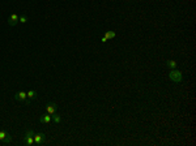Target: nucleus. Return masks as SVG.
Segmentation results:
<instances>
[{"mask_svg":"<svg viewBox=\"0 0 196 146\" xmlns=\"http://www.w3.org/2000/svg\"><path fill=\"white\" fill-rule=\"evenodd\" d=\"M169 80L175 82V84H180V82L183 81V75L178 69H170V72H169Z\"/></svg>","mask_w":196,"mask_h":146,"instance_id":"obj_1","label":"nucleus"},{"mask_svg":"<svg viewBox=\"0 0 196 146\" xmlns=\"http://www.w3.org/2000/svg\"><path fill=\"white\" fill-rule=\"evenodd\" d=\"M12 141V137L11 134L7 132V130H0V142L3 143H11Z\"/></svg>","mask_w":196,"mask_h":146,"instance_id":"obj_2","label":"nucleus"},{"mask_svg":"<svg viewBox=\"0 0 196 146\" xmlns=\"http://www.w3.org/2000/svg\"><path fill=\"white\" fill-rule=\"evenodd\" d=\"M37 91L36 90H29V91H26V101H25V103L24 104H26V106H28V104H30L32 103V101H34V99H36L37 98Z\"/></svg>","mask_w":196,"mask_h":146,"instance_id":"obj_3","label":"nucleus"},{"mask_svg":"<svg viewBox=\"0 0 196 146\" xmlns=\"http://www.w3.org/2000/svg\"><path fill=\"white\" fill-rule=\"evenodd\" d=\"M56 110H58V104L54 103V102H48L47 106H46V112L50 114V115H52V114L56 112Z\"/></svg>","mask_w":196,"mask_h":146,"instance_id":"obj_4","label":"nucleus"},{"mask_svg":"<svg viewBox=\"0 0 196 146\" xmlns=\"http://www.w3.org/2000/svg\"><path fill=\"white\" fill-rule=\"evenodd\" d=\"M46 141V134L45 133H36L34 134V143L37 145H41Z\"/></svg>","mask_w":196,"mask_h":146,"instance_id":"obj_5","label":"nucleus"},{"mask_svg":"<svg viewBox=\"0 0 196 146\" xmlns=\"http://www.w3.org/2000/svg\"><path fill=\"white\" fill-rule=\"evenodd\" d=\"M18 14H16V13H12L9 17H8V25L9 26H15L18 24Z\"/></svg>","mask_w":196,"mask_h":146,"instance_id":"obj_6","label":"nucleus"},{"mask_svg":"<svg viewBox=\"0 0 196 146\" xmlns=\"http://www.w3.org/2000/svg\"><path fill=\"white\" fill-rule=\"evenodd\" d=\"M15 99H16L17 102H21V103H25L26 101V91H18V93H16L15 94Z\"/></svg>","mask_w":196,"mask_h":146,"instance_id":"obj_7","label":"nucleus"},{"mask_svg":"<svg viewBox=\"0 0 196 146\" xmlns=\"http://www.w3.org/2000/svg\"><path fill=\"white\" fill-rule=\"evenodd\" d=\"M39 121H41L42 124H50V123L52 121L51 115H50V114H47V115H42V116L39 117Z\"/></svg>","mask_w":196,"mask_h":146,"instance_id":"obj_8","label":"nucleus"},{"mask_svg":"<svg viewBox=\"0 0 196 146\" xmlns=\"http://www.w3.org/2000/svg\"><path fill=\"white\" fill-rule=\"evenodd\" d=\"M166 67L170 69H177L178 68V63L175 60H167L166 62Z\"/></svg>","mask_w":196,"mask_h":146,"instance_id":"obj_9","label":"nucleus"},{"mask_svg":"<svg viewBox=\"0 0 196 146\" xmlns=\"http://www.w3.org/2000/svg\"><path fill=\"white\" fill-rule=\"evenodd\" d=\"M22 142L25 143V145H33L34 143V137H29V136H25L24 137Z\"/></svg>","mask_w":196,"mask_h":146,"instance_id":"obj_10","label":"nucleus"},{"mask_svg":"<svg viewBox=\"0 0 196 146\" xmlns=\"http://www.w3.org/2000/svg\"><path fill=\"white\" fill-rule=\"evenodd\" d=\"M51 119H52V121H54L55 124H60V123H61V117H60V115H58L56 112L51 115Z\"/></svg>","mask_w":196,"mask_h":146,"instance_id":"obj_11","label":"nucleus"},{"mask_svg":"<svg viewBox=\"0 0 196 146\" xmlns=\"http://www.w3.org/2000/svg\"><path fill=\"white\" fill-rule=\"evenodd\" d=\"M105 38L106 39H113V38H115V31H111V30H107L106 33H105Z\"/></svg>","mask_w":196,"mask_h":146,"instance_id":"obj_12","label":"nucleus"},{"mask_svg":"<svg viewBox=\"0 0 196 146\" xmlns=\"http://www.w3.org/2000/svg\"><path fill=\"white\" fill-rule=\"evenodd\" d=\"M28 20H29V17L26 16V14H21V16L18 17V22L25 24V22H28Z\"/></svg>","mask_w":196,"mask_h":146,"instance_id":"obj_13","label":"nucleus"},{"mask_svg":"<svg viewBox=\"0 0 196 146\" xmlns=\"http://www.w3.org/2000/svg\"><path fill=\"white\" fill-rule=\"evenodd\" d=\"M34 134L36 133H34V130H32V129H28L25 132V136H29V137H34Z\"/></svg>","mask_w":196,"mask_h":146,"instance_id":"obj_14","label":"nucleus"}]
</instances>
